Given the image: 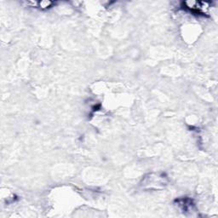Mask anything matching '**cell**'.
Segmentation results:
<instances>
[{"label": "cell", "instance_id": "6da1fadb", "mask_svg": "<svg viewBox=\"0 0 218 218\" xmlns=\"http://www.w3.org/2000/svg\"><path fill=\"white\" fill-rule=\"evenodd\" d=\"M52 4L53 3L49 2V1H42L39 3V6L41 8H49Z\"/></svg>", "mask_w": 218, "mask_h": 218}]
</instances>
